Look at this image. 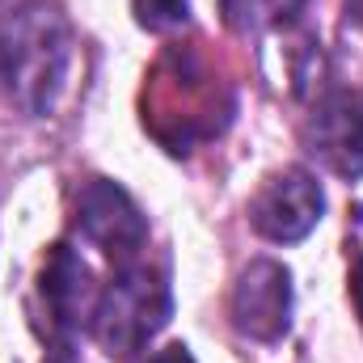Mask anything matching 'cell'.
I'll return each instance as SVG.
<instances>
[{"mask_svg":"<svg viewBox=\"0 0 363 363\" xmlns=\"http://www.w3.org/2000/svg\"><path fill=\"white\" fill-rule=\"evenodd\" d=\"M72 21L55 0H21L0 17V89L13 106L47 118L72 77Z\"/></svg>","mask_w":363,"mask_h":363,"instance_id":"cell-1","label":"cell"},{"mask_svg":"<svg viewBox=\"0 0 363 363\" xmlns=\"http://www.w3.org/2000/svg\"><path fill=\"white\" fill-rule=\"evenodd\" d=\"M169 313H174V291L165 271L135 258L127 267H114L110 283L97 291L89 330L110 359H131L165 330Z\"/></svg>","mask_w":363,"mask_h":363,"instance_id":"cell-2","label":"cell"},{"mask_svg":"<svg viewBox=\"0 0 363 363\" xmlns=\"http://www.w3.org/2000/svg\"><path fill=\"white\" fill-rule=\"evenodd\" d=\"M77 228L85 233L114 267L144 258L148 245V216L140 203L110 178H89L77 190Z\"/></svg>","mask_w":363,"mask_h":363,"instance_id":"cell-3","label":"cell"},{"mask_svg":"<svg viewBox=\"0 0 363 363\" xmlns=\"http://www.w3.org/2000/svg\"><path fill=\"white\" fill-rule=\"evenodd\" d=\"M97 283L89 274V262L68 245H51L47 250V262L38 271V313L47 321V338L60 347V342H72L81 330L93 325V308H97Z\"/></svg>","mask_w":363,"mask_h":363,"instance_id":"cell-4","label":"cell"},{"mask_svg":"<svg viewBox=\"0 0 363 363\" xmlns=\"http://www.w3.org/2000/svg\"><path fill=\"white\" fill-rule=\"evenodd\" d=\"M325 211V190L308 169L291 165L279 169L258 186V194L250 199V224L258 237H267L274 245H291L304 241Z\"/></svg>","mask_w":363,"mask_h":363,"instance_id":"cell-5","label":"cell"},{"mask_svg":"<svg viewBox=\"0 0 363 363\" xmlns=\"http://www.w3.org/2000/svg\"><path fill=\"white\" fill-rule=\"evenodd\" d=\"M304 148L342 182L363 178V89L317 93L304 118Z\"/></svg>","mask_w":363,"mask_h":363,"instance_id":"cell-6","label":"cell"},{"mask_svg":"<svg viewBox=\"0 0 363 363\" xmlns=\"http://www.w3.org/2000/svg\"><path fill=\"white\" fill-rule=\"evenodd\" d=\"M228 317L241 338L250 342H279L291 330V274L274 258H258L233 283Z\"/></svg>","mask_w":363,"mask_h":363,"instance_id":"cell-7","label":"cell"},{"mask_svg":"<svg viewBox=\"0 0 363 363\" xmlns=\"http://www.w3.org/2000/svg\"><path fill=\"white\" fill-rule=\"evenodd\" d=\"M313 0H220L224 26L237 34H271L291 21H300V13Z\"/></svg>","mask_w":363,"mask_h":363,"instance_id":"cell-8","label":"cell"},{"mask_svg":"<svg viewBox=\"0 0 363 363\" xmlns=\"http://www.w3.org/2000/svg\"><path fill=\"white\" fill-rule=\"evenodd\" d=\"M186 17H190V4L186 0H135V21L144 30H152V34L178 30Z\"/></svg>","mask_w":363,"mask_h":363,"instance_id":"cell-9","label":"cell"},{"mask_svg":"<svg viewBox=\"0 0 363 363\" xmlns=\"http://www.w3.org/2000/svg\"><path fill=\"white\" fill-rule=\"evenodd\" d=\"M140 363H194V355H190L182 342H174V347H165V351H152L148 359H140Z\"/></svg>","mask_w":363,"mask_h":363,"instance_id":"cell-10","label":"cell"},{"mask_svg":"<svg viewBox=\"0 0 363 363\" xmlns=\"http://www.w3.org/2000/svg\"><path fill=\"white\" fill-rule=\"evenodd\" d=\"M342 9H347V21L363 30V0H342Z\"/></svg>","mask_w":363,"mask_h":363,"instance_id":"cell-11","label":"cell"},{"mask_svg":"<svg viewBox=\"0 0 363 363\" xmlns=\"http://www.w3.org/2000/svg\"><path fill=\"white\" fill-rule=\"evenodd\" d=\"M47 363H77V355H72V342H60L55 351H51V359Z\"/></svg>","mask_w":363,"mask_h":363,"instance_id":"cell-12","label":"cell"},{"mask_svg":"<svg viewBox=\"0 0 363 363\" xmlns=\"http://www.w3.org/2000/svg\"><path fill=\"white\" fill-rule=\"evenodd\" d=\"M355 304H359V317H363V258H359V267H355Z\"/></svg>","mask_w":363,"mask_h":363,"instance_id":"cell-13","label":"cell"}]
</instances>
